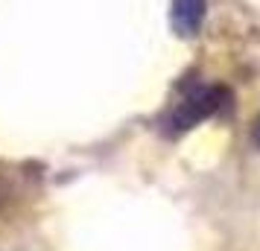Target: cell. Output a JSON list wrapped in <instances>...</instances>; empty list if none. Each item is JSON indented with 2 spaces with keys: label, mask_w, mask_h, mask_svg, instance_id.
Here are the masks:
<instances>
[{
  "label": "cell",
  "mask_w": 260,
  "mask_h": 251,
  "mask_svg": "<svg viewBox=\"0 0 260 251\" xmlns=\"http://www.w3.org/2000/svg\"><path fill=\"white\" fill-rule=\"evenodd\" d=\"M251 134H254V144L260 146V117L254 120V132H251Z\"/></svg>",
  "instance_id": "obj_3"
},
{
  "label": "cell",
  "mask_w": 260,
  "mask_h": 251,
  "mask_svg": "<svg viewBox=\"0 0 260 251\" xmlns=\"http://www.w3.org/2000/svg\"><path fill=\"white\" fill-rule=\"evenodd\" d=\"M205 18V0H173V24L181 35H193Z\"/></svg>",
  "instance_id": "obj_2"
},
{
  "label": "cell",
  "mask_w": 260,
  "mask_h": 251,
  "mask_svg": "<svg viewBox=\"0 0 260 251\" xmlns=\"http://www.w3.org/2000/svg\"><path fill=\"white\" fill-rule=\"evenodd\" d=\"M228 99L225 88H199L193 94L184 96V102H178V108L170 114V132H184L190 126H196L199 120L211 117L213 111H219Z\"/></svg>",
  "instance_id": "obj_1"
}]
</instances>
